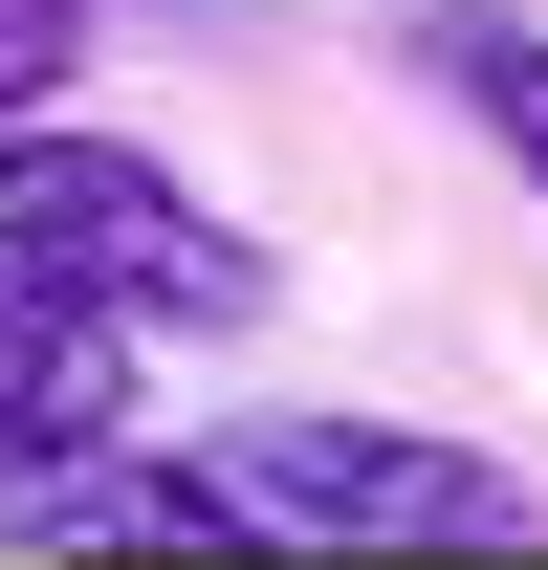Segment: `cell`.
I'll return each instance as SVG.
<instances>
[{
  "label": "cell",
  "mask_w": 548,
  "mask_h": 570,
  "mask_svg": "<svg viewBox=\"0 0 548 570\" xmlns=\"http://www.w3.org/2000/svg\"><path fill=\"white\" fill-rule=\"evenodd\" d=\"M154 527H242V549H330V570H548L527 461L417 417H219L154 461Z\"/></svg>",
  "instance_id": "1"
},
{
  "label": "cell",
  "mask_w": 548,
  "mask_h": 570,
  "mask_svg": "<svg viewBox=\"0 0 548 570\" xmlns=\"http://www.w3.org/2000/svg\"><path fill=\"white\" fill-rule=\"evenodd\" d=\"M0 264L22 285H67L88 330H264L285 264L242 242V219L176 176L154 132H88V110H0Z\"/></svg>",
  "instance_id": "2"
},
{
  "label": "cell",
  "mask_w": 548,
  "mask_h": 570,
  "mask_svg": "<svg viewBox=\"0 0 548 570\" xmlns=\"http://www.w3.org/2000/svg\"><path fill=\"white\" fill-rule=\"evenodd\" d=\"M439 88H461V132L505 154V176H527V219H548V22H527V0H505V22H461V45H439Z\"/></svg>",
  "instance_id": "3"
},
{
  "label": "cell",
  "mask_w": 548,
  "mask_h": 570,
  "mask_svg": "<svg viewBox=\"0 0 548 570\" xmlns=\"http://www.w3.org/2000/svg\"><path fill=\"white\" fill-rule=\"evenodd\" d=\"M88 88V0H0V110H67Z\"/></svg>",
  "instance_id": "4"
},
{
  "label": "cell",
  "mask_w": 548,
  "mask_h": 570,
  "mask_svg": "<svg viewBox=\"0 0 548 570\" xmlns=\"http://www.w3.org/2000/svg\"><path fill=\"white\" fill-rule=\"evenodd\" d=\"M439 22H505V0H439Z\"/></svg>",
  "instance_id": "5"
}]
</instances>
